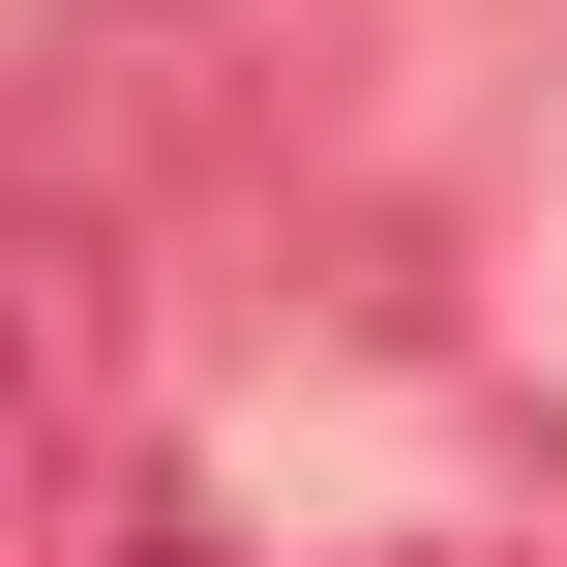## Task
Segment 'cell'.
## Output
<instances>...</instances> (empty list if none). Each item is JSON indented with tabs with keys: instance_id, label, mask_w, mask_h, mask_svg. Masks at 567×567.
<instances>
[{
	"instance_id": "cell-3",
	"label": "cell",
	"mask_w": 567,
	"mask_h": 567,
	"mask_svg": "<svg viewBox=\"0 0 567 567\" xmlns=\"http://www.w3.org/2000/svg\"><path fill=\"white\" fill-rule=\"evenodd\" d=\"M0 567H209V478H179L150 419H90V449L0 478Z\"/></svg>"
},
{
	"instance_id": "cell-4",
	"label": "cell",
	"mask_w": 567,
	"mask_h": 567,
	"mask_svg": "<svg viewBox=\"0 0 567 567\" xmlns=\"http://www.w3.org/2000/svg\"><path fill=\"white\" fill-rule=\"evenodd\" d=\"M389 567H478V538H389Z\"/></svg>"
},
{
	"instance_id": "cell-1",
	"label": "cell",
	"mask_w": 567,
	"mask_h": 567,
	"mask_svg": "<svg viewBox=\"0 0 567 567\" xmlns=\"http://www.w3.org/2000/svg\"><path fill=\"white\" fill-rule=\"evenodd\" d=\"M329 60H359V0H90V30L30 60V209H90V239L299 209Z\"/></svg>"
},
{
	"instance_id": "cell-2",
	"label": "cell",
	"mask_w": 567,
	"mask_h": 567,
	"mask_svg": "<svg viewBox=\"0 0 567 567\" xmlns=\"http://www.w3.org/2000/svg\"><path fill=\"white\" fill-rule=\"evenodd\" d=\"M120 419V239L90 209H0V478Z\"/></svg>"
}]
</instances>
